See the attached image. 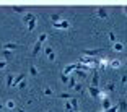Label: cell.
Returning a JSON list of instances; mask_svg holds the SVG:
<instances>
[{
  "instance_id": "1",
  "label": "cell",
  "mask_w": 127,
  "mask_h": 112,
  "mask_svg": "<svg viewBox=\"0 0 127 112\" xmlns=\"http://www.w3.org/2000/svg\"><path fill=\"white\" fill-rule=\"evenodd\" d=\"M52 28H56V29H68L70 23H68V20H60L57 23H52Z\"/></svg>"
},
{
  "instance_id": "2",
  "label": "cell",
  "mask_w": 127,
  "mask_h": 112,
  "mask_svg": "<svg viewBox=\"0 0 127 112\" xmlns=\"http://www.w3.org/2000/svg\"><path fill=\"white\" fill-rule=\"evenodd\" d=\"M96 16L101 20H108L109 18V11L106 10V8H98L96 10Z\"/></svg>"
},
{
  "instance_id": "3",
  "label": "cell",
  "mask_w": 127,
  "mask_h": 112,
  "mask_svg": "<svg viewBox=\"0 0 127 112\" xmlns=\"http://www.w3.org/2000/svg\"><path fill=\"white\" fill-rule=\"evenodd\" d=\"M25 76H26L25 73H20V75H16L15 78H13V86H11V88H16V86H18L21 81H25Z\"/></svg>"
},
{
  "instance_id": "4",
  "label": "cell",
  "mask_w": 127,
  "mask_h": 112,
  "mask_svg": "<svg viewBox=\"0 0 127 112\" xmlns=\"http://www.w3.org/2000/svg\"><path fill=\"white\" fill-rule=\"evenodd\" d=\"M116 106H117V112H127V101L126 99H121Z\"/></svg>"
},
{
  "instance_id": "5",
  "label": "cell",
  "mask_w": 127,
  "mask_h": 112,
  "mask_svg": "<svg viewBox=\"0 0 127 112\" xmlns=\"http://www.w3.org/2000/svg\"><path fill=\"white\" fill-rule=\"evenodd\" d=\"M41 47H42V42L36 41V42H34V47H33V52H31V55H33V57H36L37 54L41 52Z\"/></svg>"
},
{
  "instance_id": "6",
  "label": "cell",
  "mask_w": 127,
  "mask_h": 112,
  "mask_svg": "<svg viewBox=\"0 0 127 112\" xmlns=\"http://www.w3.org/2000/svg\"><path fill=\"white\" fill-rule=\"evenodd\" d=\"M103 49H86V50H83V55H86V57H93V55H96L98 52H101Z\"/></svg>"
},
{
  "instance_id": "7",
  "label": "cell",
  "mask_w": 127,
  "mask_h": 112,
  "mask_svg": "<svg viewBox=\"0 0 127 112\" xmlns=\"http://www.w3.org/2000/svg\"><path fill=\"white\" fill-rule=\"evenodd\" d=\"M20 47V44H16V42H5L3 44V49H7V50H16V49Z\"/></svg>"
},
{
  "instance_id": "8",
  "label": "cell",
  "mask_w": 127,
  "mask_h": 112,
  "mask_svg": "<svg viewBox=\"0 0 127 112\" xmlns=\"http://www.w3.org/2000/svg\"><path fill=\"white\" fill-rule=\"evenodd\" d=\"M75 68H77V64H70V65H67V67L64 68L62 73H64V75H72V73L75 71Z\"/></svg>"
},
{
  "instance_id": "9",
  "label": "cell",
  "mask_w": 127,
  "mask_h": 112,
  "mask_svg": "<svg viewBox=\"0 0 127 112\" xmlns=\"http://www.w3.org/2000/svg\"><path fill=\"white\" fill-rule=\"evenodd\" d=\"M88 93H90L91 97H99L101 90H99V88H93V86H90V88H88Z\"/></svg>"
},
{
  "instance_id": "10",
  "label": "cell",
  "mask_w": 127,
  "mask_h": 112,
  "mask_svg": "<svg viewBox=\"0 0 127 112\" xmlns=\"http://www.w3.org/2000/svg\"><path fill=\"white\" fill-rule=\"evenodd\" d=\"M91 86L93 88H99V75L95 71V75L91 76Z\"/></svg>"
},
{
  "instance_id": "11",
  "label": "cell",
  "mask_w": 127,
  "mask_h": 112,
  "mask_svg": "<svg viewBox=\"0 0 127 112\" xmlns=\"http://www.w3.org/2000/svg\"><path fill=\"white\" fill-rule=\"evenodd\" d=\"M103 91H104L106 94H111V93H114V91H116V85H114L112 81H111V83H108V85H106V88H104Z\"/></svg>"
},
{
  "instance_id": "12",
  "label": "cell",
  "mask_w": 127,
  "mask_h": 112,
  "mask_svg": "<svg viewBox=\"0 0 127 112\" xmlns=\"http://www.w3.org/2000/svg\"><path fill=\"white\" fill-rule=\"evenodd\" d=\"M112 50H116V52H122V50H124V42L116 41L114 44H112Z\"/></svg>"
},
{
  "instance_id": "13",
  "label": "cell",
  "mask_w": 127,
  "mask_h": 112,
  "mask_svg": "<svg viewBox=\"0 0 127 112\" xmlns=\"http://www.w3.org/2000/svg\"><path fill=\"white\" fill-rule=\"evenodd\" d=\"M121 65H122V62H121L119 59H112L111 62H109V67L114 68V70H116V68H121Z\"/></svg>"
},
{
  "instance_id": "14",
  "label": "cell",
  "mask_w": 127,
  "mask_h": 112,
  "mask_svg": "<svg viewBox=\"0 0 127 112\" xmlns=\"http://www.w3.org/2000/svg\"><path fill=\"white\" fill-rule=\"evenodd\" d=\"M13 78H15V75H13V73L7 75V80H5V86H7V88H11V86H13Z\"/></svg>"
},
{
  "instance_id": "15",
  "label": "cell",
  "mask_w": 127,
  "mask_h": 112,
  "mask_svg": "<svg viewBox=\"0 0 127 112\" xmlns=\"http://www.w3.org/2000/svg\"><path fill=\"white\" fill-rule=\"evenodd\" d=\"M73 76H78V78H86V73H85V70H82V68H75V71H73Z\"/></svg>"
},
{
  "instance_id": "16",
  "label": "cell",
  "mask_w": 127,
  "mask_h": 112,
  "mask_svg": "<svg viewBox=\"0 0 127 112\" xmlns=\"http://www.w3.org/2000/svg\"><path fill=\"white\" fill-rule=\"evenodd\" d=\"M36 24H37V23H36V16H34L33 20H30V21H28V24H26V29L31 33V31H33L34 28H36Z\"/></svg>"
},
{
  "instance_id": "17",
  "label": "cell",
  "mask_w": 127,
  "mask_h": 112,
  "mask_svg": "<svg viewBox=\"0 0 127 112\" xmlns=\"http://www.w3.org/2000/svg\"><path fill=\"white\" fill-rule=\"evenodd\" d=\"M109 62H111L109 59H99V60H98V67L106 68V67H109Z\"/></svg>"
},
{
  "instance_id": "18",
  "label": "cell",
  "mask_w": 127,
  "mask_h": 112,
  "mask_svg": "<svg viewBox=\"0 0 127 112\" xmlns=\"http://www.w3.org/2000/svg\"><path fill=\"white\" fill-rule=\"evenodd\" d=\"M112 107V102L109 97H106V99H103V111H108V109Z\"/></svg>"
},
{
  "instance_id": "19",
  "label": "cell",
  "mask_w": 127,
  "mask_h": 112,
  "mask_svg": "<svg viewBox=\"0 0 127 112\" xmlns=\"http://www.w3.org/2000/svg\"><path fill=\"white\" fill-rule=\"evenodd\" d=\"M13 59V52L11 50H7V49H3V60L5 62H8V60Z\"/></svg>"
},
{
  "instance_id": "20",
  "label": "cell",
  "mask_w": 127,
  "mask_h": 112,
  "mask_svg": "<svg viewBox=\"0 0 127 112\" xmlns=\"http://www.w3.org/2000/svg\"><path fill=\"white\" fill-rule=\"evenodd\" d=\"M68 102H70V106H72V111L77 112V109H78V99H77V97H72Z\"/></svg>"
},
{
  "instance_id": "21",
  "label": "cell",
  "mask_w": 127,
  "mask_h": 112,
  "mask_svg": "<svg viewBox=\"0 0 127 112\" xmlns=\"http://www.w3.org/2000/svg\"><path fill=\"white\" fill-rule=\"evenodd\" d=\"M30 75H33V76H37V75H39V70L36 68L34 64H30Z\"/></svg>"
},
{
  "instance_id": "22",
  "label": "cell",
  "mask_w": 127,
  "mask_h": 112,
  "mask_svg": "<svg viewBox=\"0 0 127 112\" xmlns=\"http://www.w3.org/2000/svg\"><path fill=\"white\" fill-rule=\"evenodd\" d=\"M57 97H59V99H67V101H70L73 96H72L70 93H59V94H57Z\"/></svg>"
},
{
  "instance_id": "23",
  "label": "cell",
  "mask_w": 127,
  "mask_h": 112,
  "mask_svg": "<svg viewBox=\"0 0 127 112\" xmlns=\"http://www.w3.org/2000/svg\"><path fill=\"white\" fill-rule=\"evenodd\" d=\"M5 107H7L8 111H11V109L16 107V104H15V101H13V99H8V101L5 102Z\"/></svg>"
},
{
  "instance_id": "24",
  "label": "cell",
  "mask_w": 127,
  "mask_h": 112,
  "mask_svg": "<svg viewBox=\"0 0 127 112\" xmlns=\"http://www.w3.org/2000/svg\"><path fill=\"white\" fill-rule=\"evenodd\" d=\"M33 18H34L33 13H25V16H23V23H25V24H28V21H30V20H33Z\"/></svg>"
},
{
  "instance_id": "25",
  "label": "cell",
  "mask_w": 127,
  "mask_h": 112,
  "mask_svg": "<svg viewBox=\"0 0 127 112\" xmlns=\"http://www.w3.org/2000/svg\"><path fill=\"white\" fill-rule=\"evenodd\" d=\"M75 85H77V80H75V76H73V75H70V78H68L67 86H68V88H73Z\"/></svg>"
},
{
  "instance_id": "26",
  "label": "cell",
  "mask_w": 127,
  "mask_h": 112,
  "mask_svg": "<svg viewBox=\"0 0 127 112\" xmlns=\"http://www.w3.org/2000/svg\"><path fill=\"white\" fill-rule=\"evenodd\" d=\"M108 37H109V41L112 42V44H114V42L117 41V37H116V33H114V31H109V34H108Z\"/></svg>"
},
{
  "instance_id": "27",
  "label": "cell",
  "mask_w": 127,
  "mask_h": 112,
  "mask_svg": "<svg viewBox=\"0 0 127 112\" xmlns=\"http://www.w3.org/2000/svg\"><path fill=\"white\" fill-rule=\"evenodd\" d=\"M25 10H26V7H13V11H15V13H23Z\"/></svg>"
},
{
  "instance_id": "28",
  "label": "cell",
  "mask_w": 127,
  "mask_h": 112,
  "mask_svg": "<svg viewBox=\"0 0 127 112\" xmlns=\"http://www.w3.org/2000/svg\"><path fill=\"white\" fill-rule=\"evenodd\" d=\"M47 59H49V62H56V52H51V54H47Z\"/></svg>"
},
{
  "instance_id": "29",
  "label": "cell",
  "mask_w": 127,
  "mask_h": 112,
  "mask_svg": "<svg viewBox=\"0 0 127 112\" xmlns=\"http://www.w3.org/2000/svg\"><path fill=\"white\" fill-rule=\"evenodd\" d=\"M52 94H54L52 88H49V86H47V88H46V90H44V96H52Z\"/></svg>"
},
{
  "instance_id": "30",
  "label": "cell",
  "mask_w": 127,
  "mask_h": 112,
  "mask_svg": "<svg viewBox=\"0 0 127 112\" xmlns=\"http://www.w3.org/2000/svg\"><path fill=\"white\" fill-rule=\"evenodd\" d=\"M51 18H52V21L54 23H57V21H60V13H54L52 16H51Z\"/></svg>"
},
{
  "instance_id": "31",
  "label": "cell",
  "mask_w": 127,
  "mask_h": 112,
  "mask_svg": "<svg viewBox=\"0 0 127 112\" xmlns=\"http://www.w3.org/2000/svg\"><path fill=\"white\" fill-rule=\"evenodd\" d=\"M60 81H62L64 83V85H67V83H68V78H67V75H60Z\"/></svg>"
},
{
  "instance_id": "32",
  "label": "cell",
  "mask_w": 127,
  "mask_h": 112,
  "mask_svg": "<svg viewBox=\"0 0 127 112\" xmlns=\"http://www.w3.org/2000/svg\"><path fill=\"white\" fill-rule=\"evenodd\" d=\"M46 39H47V34H46V33H42V34H41V36L37 37V41H39V42H44V41H46Z\"/></svg>"
},
{
  "instance_id": "33",
  "label": "cell",
  "mask_w": 127,
  "mask_h": 112,
  "mask_svg": "<svg viewBox=\"0 0 127 112\" xmlns=\"http://www.w3.org/2000/svg\"><path fill=\"white\" fill-rule=\"evenodd\" d=\"M73 90H75V91H77V93H80V91H82V90H83V88H82V83H77V85H75V86H73Z\"/></svg>"
},
{
  "instance_id": "34",
  "label": "cell",
  "mask_w": 127,
  "mask_h": 112,
  "mask_svg": "<svg viewBox=\"0 0 127 112\" xmlns=\"http://www.w3.org/2000/svg\"><path fill=\"white\" fill-rule=\"evenodd\" d=\"M65 111H67V112H73V111H72V106H70V102H68V101H65Z\"/></svg>"
},
{
  "instance_id": "35",
  "label": "cell",
  "mask_w": 127,
  "mask_h": 112,
  "mask_svg": "<svg viewBox=\"0 0 127 112\" xmlns=\"http://www.w3.org/2000/svg\"><path fill=\"white\" fill-rule=\"evenodd\" d=\"M54 50V47H51V45H47V47H44V52H46V55H47V54H51Z\"/></svg>"
},
{
  "instance_id": "36",
  "label": "cell",
  "mask_w": 127,
  "mask_h": 112,
  "mask_svg": "<svg viewBox=\"0 0 127 112\" xmlns=\"http://www.w3.org/2000/svg\"><path fill=\"white\" fill-rule=\"evenodd\" d=\"M127 85V75H122V80H121V86Z\"/></svg>"
},
{
  "instance_id": "37",
  "label": "cell",
  "mask_w": 127,
  "mask_h": 112,
  "mask_svg": "<svg viewBox=\"0 0 127 112\" xmlns=\"http://www.w3.org/2000/svg\"><path fill=\"white\" fill-rule=\"evenodd\" d=\"M5 67H7V62L5 60H0V70H3Z\"/></svg>"
},
{
  "instance_id": "38",
  "label": "cell",
  "mask_w": 127,
  "mask_h": 112,
  "mask_svg": "<svg viewBox=\"0 0 127 112\" xmlns=\"http://www.w3.org/2000/svg\"><path fill=\"white\" fill-rule=\"evenodd\" d=\"M25 86H26V81H21V83H20L18 86H16V88H18V90H23V88H25Z\"/></svg>"
},
{
  "instance_id": "39",
  "label": "cell",
  "mask_w": 127,
  "mask_h": 112,
  "mask_svg": "<svg viewBox=\"0 0 127 112\" xmlns=\"http://www.w3.org/2000/svg\"><path fill=\"white\" fill-rule=\"evenodd\" d=\"M106 112H117V106H112L111 109H108Z\"/></svg>"
},
{
  "instance_id": "40",
  "label": "cell",
  "mask_w": 127,
  "mask_h": 112,
  "mask_svg": "<svg viewBox=\"0 0 127 112\" xmlns=\"http://www.w3.org/2000/svg\"><path fill=\"white\" fill-rule=\"evenodd\" d=\"M124 13H126V15H127V5H126V7H124Z\"/></svg>"
},
{
  "instance_id": "41",
  "label": "cell",
  "mask_w": 127,
  "mask_h": 112,
  "mask_svg": "<svg viewBox=\"0 0 127 112\" xmlns=\"http://www.w3.org/2000/svg\"><path fill=\"white\" fill-rule=\"evenodd\" d=\"M0 111H3V104L2 102H0Z\"/></svg>"
},
{
  "instance_id": "42",
  "label": "cell",
  "mask_w": 127,
  "mask_h": 112,
  "mask_svg": "<svg viewBox=\"0 0 127 112\" xmlns=\"http://www.w3.org/2000/svg\"><path fill=\"white\" fill-rule=\"evenodd\" d=\"M18 112H25V111H23V109H18Z\"/></svg>"
},
{
  "instance_id": "43",
  "label": "cell",
  "mask_w": 127,
  "mask_h": 112,
  "mask_svg": "<svg viewBox=\"0 0 127 112\" xmlns=\"http://www.w3.org/2000/svg\"><path fill=\"white\" fill-rule=\"evenodd\" d=\"M124 64H126V67H127V60H126V62H124Z\"/></svg>"
},
{
  "instance_id": "44",
  "label": "cell",
  "mask_w": 127,
  "mask_h": 112,
  "mask_svg": "<svg viewBox=\"0 0 127 112\" xmlns=\"http://www.w3.org/2000/svg\"><path fill=\"white\" fill-rule=\"evenodd\" d=\"M47 112H52V111H47Z\"/></svg>"
},
{
  "instance_id": "45",
  "label": "cell",
  "mask_w": 127,
  "mask_h": 112,
  "mask_svg": "<svg viewBox=\"0 0 127 112\" xmlns=\"http://www.w3.org/2000/svg\"><path fill=\"white\" fill-rule=\"evenodd\" d=\"M103 112H106V111H103Z\"/></svg>"
}]
</instances>
